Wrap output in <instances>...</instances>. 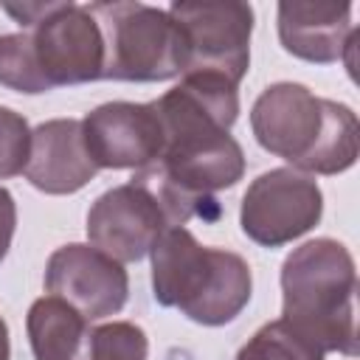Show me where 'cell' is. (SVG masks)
<instances>
[{"instance_id":"cell-1","label":"cell","mask_w":360,"mask_h":360,"mask_svg":"<svg viewBox=\"0 0 360 360\" xmlns=\"http://www.w3.org/2000/svg\"><path fill=\"white\" fill-rule=\"evenodd\" d=\"M152 104L163 127V149L149 169L191 217L217 219L214 194L236 186L245 174V152L231 135L239 115L236 84L194 73Z\"/></svg>"},{"instance_id":"cell-2","label":"cell","mask_w":360,"mask_h":360,"mask_svg":"<svg viewBox=\"0 0 360 360\" xmlns=\"http://www.w3.org/2000/svg\"><path fill=\"white\" fill-rule=\"evenodd\" d=\"M22 31L0 34V84L17 93H48L104 76V37L87 6L6 3Z\"/></svg>"},{"instance_id":"cell-3","label":"cell","mask_w":360,"mask_h":360,"mask_svg":"<svg viewBox=\"0 0 360 360\" xmlns=\"http://www.w3.org/2000/svg\"><path fill=\"white\" fill-rule=\"evenodd\" d=\"M262 149L284 158L304 174H340L357 160V115L352 107L321 98L298 82L262 90L250 110Z\"/></svg>"},{"instance_id":"cell-4","label":"cell","mask_w":360,"mask_h":360,"mask_svg":"<svg viewBox=\"0 0 360 360\" xmlns=\"http://www.w3.org/2000/svg\"><path fill=\"white\" fill-rule=\"evenodd\" d=\"M354 292V259L338 239H309L281 264V321L323 354H357Z\"/></svg>"},{"instance_id":"cell-5","label":"cell","mask_w":360,"mask_h":360,"mask_svg":"<svg viewBox=\"0 0 360 360\" xmlns=\"http://www.w3.org/2000/svg\"><path fill=\"white\" fill-rule=\"evenodd\" d=\"M149 253L160 307H174L202 326L231 323L248 307L253 276L239 253L200 245L186 225L169 228Z\"/></svg>"},{"instance_id":"cell-6","label":"cell","mask_w":360,"mask_h":360,"mask_svg":"<svg viewBox=\"0 0 360 360\" xmlns=\"http://www.w3.org/2000/svg\"><path fill=\"white\" fill-rule=\"evenodd\" d=\"M104 37V76L112 82H166L183 73V39L169 11L146 3H90Z\"/></svg>"},{"instance_id":"cell-7","label":"cell","mask_w":360,"mask_h":360,"mask_svg":"<svg viewBox=\"0 0 360 360\" xmlns=\"http://www.w3.org/2000/svg\"><path fill=\"white\" fill-rule=\"evenodd\" d=\"M183 39V76H219L239 84L250 68L253 6L236 0H180L169 6Z\"/></svg>"},{"instance_id":"cell-8","label":"cell","mask_w":360,"mask_h":360,"mask_svg":"<svg viewBox=\"0 0 360 360\" xmlns=\"http://www.w3.org/2000/svg\"><path fill=\"white\" fill-rule=\"evenodd\" d=\"M323 194L312 174L298 169H270L259 174L239 208V225L262 248H281L321 222Z\"/></svg>"},{"instance_id":"cell-9","label":"cell","mask_w":360,"mask_h":360,"mask_svg":"<svg viewBox=\"0 0 360 360\" xmlns=\"http://www.w3.org/2000/svg\"><path fill=\"white\" fill-rule=\"evenodd\" d=\"M177 228L160 194L141 177L104 191L87 211V239L115 262L143 259L155 242Z\"/></svg>"},{"instance_id":"cell-10","label":"cell","mask_w":360,"mask_h":360,"mask_svg":"<svg viewBox=\"0 0 360 360\" xmlns=\"http://www.w3.org/2000/svg\"><path fill=\"white\" fill-rule=\"evenodd\" d=\"M45 290L87 321H101L127 304L129 278L121 262L93 245H62L45 264Z\"/></svg>"},{"instance_id":"cell-11","label":"cell","mask_w":360,"mask_h":360,"mask_svg":"<svg viewBox=\"0 0 360 360\" xmlns=\"http://www.w3.org/2000/svg\"><path fill=\"white\" fill-rule=\"evenodd\" d=\"M87 155L98 169H143L160 158L163 127L155 104L110 101L82 118Z\"/></svg>"},{"instance_id":"cell-12","label":"cell","mask_w":360,"mask_h":360,"mask_svg":"<svg viewBox=\"0 0 360 360\" xmlns=\"http://www.w3.org/2000/svg\"><path fill=\"white\" fill-rule=\"evenodd\" d=\"M278 39L287 53L329 65L346 59L349 45L357 39L352 25V3H278Z\"/></svg>"},{"instance_id":"cell-13","label":"cell","mask_w":360,"mask_h":360,"mask_svg":"<svg viewBox=\"0 0 360 360\" xmlns=\"http://www.w3.org/2000/svg\"><path fill=\"white\" fill-rule=\"evenodd\" d=\"M98 166L87 155L82 121L53 118L31 132V158L25 177L45 194H73L96 177Z\"/></svg>"},{"instance_id":"cell-14","label":"cell","mask_w":360,"mask_h":360,"mask_svg":"<svg viewBox=\"0 0 360 360\" xmlns=\"http://www.w3.org/2000/svg\"><path fill=\"white\" fill-rule=\"evenodd\" d=\"M90 323L53 295L31 304L25 329L37 360H90Z\"/></svg>"},{"instance_id":"cell-15","label":"cell","mask_w":360,"mask_h":360,"mask_svg":"<svg viewBox=\"0 0 360 360\" xmlns=\"http://www.w3.org/2000/svg\"><path fill=\"white\" fill-rule=\"evenodd\" d=\"M236 360H323V352L278 318L264 323L239 349Z\"/></svg>"},{"instance_id":"cell-16","label":"cell","mask_w":360,"mask_h":360,"mask_svg":"<svg viewBox=\"0 0 360 360\" xmlns=\"http://www.w3.org/2000/svg\"><path fill=\"white\" fill-rule=\"evenodd\" d=\"M28 158H31L28 121L14 110L0 107V180L22 174Z\"/></svg>"},{"instance_id":"cell-17","label":"cell","mask_w":360,"mask_h":360,"mask_svg":"<svg viewBox=\"0 0 360 360\" xmlns=\"http://www.w3.org/2000/svg\"><path fill=\"white\" fill-rule=\"evenodd\" d=\"M14 228H17V205L8 188L0 186V262L6 259L11 239H14Z\"/></svg>"},{"instance_id":"cell-18","label":"cell","mask_w":360,"mask_h":360,"mask_svg":"<svg viewBox=\"0 0 360 360\" xmlns=\"http://www.w3.org/2000/svg\"><path fill=\"white\" fill-rule=\"evenodd\" d=\"M8 354H11V343H8V326H6V321H3V315H0V360H8Z\"/></svg>"},{"instance_id":"cell-19","label":"cell","mask_w":360,"mask_h":360,"mask_svg":"<svg viewBox=\"0 0 360 360\" xmlns=\"http://www.w3.org/2000/svg\"><path fill=\"white\" fill-rule=\"evenodd\" d=\"M166 360H188V354H186V352H172Z\"/></svg>"}]
</instances>
